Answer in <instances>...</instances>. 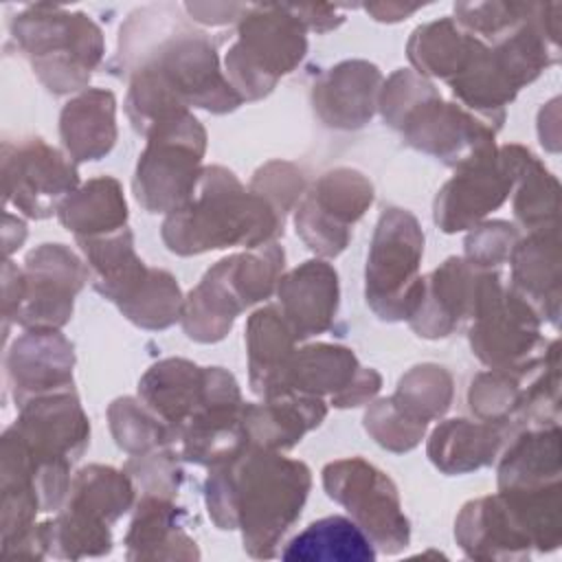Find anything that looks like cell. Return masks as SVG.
<instances>
[{
    "label": "cell",
    "mask_w": 562,
    "mask_h": 562,
    "mask_svg": "<svg viewBox=\"0 0 562 562\" xmlns=\"http://www.w3.org/2000/svg\"><path fill=\"white\" fill-rule=\"evenodd\" d=\"M310 485L312 476L303 461L246 446L213 465L206 509L217 529H241L250 558H274L281 538L301 516Z\"/></svg>",
    "instance_id": "6da1fadb"
},
{
    "label": "cell",
    "mask_w": 562,
    "mask_h": 562,
    "mask_svg": "<svg viewBox=\"0 0 562 562\" xmlns=\"http://www.w3.org/2000/svg\"><path fill=\"white\" fill-rule=\"evenodd\" d=\"M279 233L283 215L259 193L246 191L224 167L202 169L189 200L162 224V239L178 255L226 246L259 248Z\"/></svg>",
    "instance_id": "7a4b0ae2"
},
{
    "label": "cell",
    "mask_w": 562,
    "mask_h": 562,
    "mask_svg": "<svg viewBox=\"0 0 562 562\" xmlns=\"http://www.w3.org/2000/svg\"><path fill=\"white\" fill-rule=\"evenodd\" d=\"M132 479L114 468L88 465L70 481L57 518L44 522L48 555L99 558L112 551V525L132 507Z\"/></svg>",
    "instance_id": "3957f363"
},
{
    "label": "cell",
    "mask_w": 562,
    "mask_h": 562,
    "mask_svg": "<svg viewBox=\"0 0 562 562\" xmlns=\"http://www.w3.org/2000/svg\"><path fill=\"white\" fill-rule=\"evenodd\" d=\"M281 268L283 248L277 244L217 261L184 301L182 325L189 338L222 340L244 307L272 294Z\"/></svg>",
    "instance_id": "277c9868"
},
{
    "label": "cell",
    "mask_w": 562,
    "mask_h": 562,
    "mask_svg": "<svg viewBox=\"0 0 562 562\" xmlns=\"http://www.w3.org/2000/svg\"><path fill=\"white\" fill-rule=\"evenodd\" d=\"M424 233L413 213L386 209L373 233L367 257V303L384 321L411 318L422 301L424 279L417 277Z\"/></svg>",
    "instance_id": "5b68a950"
},
{
    "label": "cell",
    "mask_w": 562,
    "mask_h": 562,
    "mask_svg": "<svg viewBox=\"0 0 562 562\" xmlns=\"http://www.w3.org/2000/svg\"><path fill=\"white\" fill-rule=\"evenodd\" d=\"M147 136V147L136 167L134 193L149 213H171L195 189L206 132L187 110L158 123Z\"/></svg>",
    "instance_id": "8992f818"
},
{
    "label": "cell",
    "mask_w": 562,
    "mask_h": 562,
    "mask_svg": "<svg viewBox=\"0 0 562 562\" xmlns=\"http://www.w3.org/2000/svg\"><path fill=\"white\" fill-rule=\"evenodd\" d=\"M323 485L351 520L369 536L373 547L397 555L411 542V525L391 476L360 457L340 459L323 470Z\"/></svg>",
    "instance_id": "52a82bcc"
},
{
    "label": "cell",
    "mask_w": 562,
    "mask_h": 562,
    "mask_svg": "<svg viewBox=\"0 0 562 562\" xmlns=\"http://www.w3.org/2000/svg\"><path fill=\"white\" fill-rule=\"evenodd\" d=\"M90 270L64 244H44L15 270V296L4 301V316L29 331H55L72 314V299Z\"/></svg>",
    "instance_id": "ba28073f"
},
{
    "label": "cell",
    "mask_w": 562,
    "mask_h": 562,
    "mask_svg": "<svg viewBox=\"0 0 562 562\" xmlns=\"http://www.w3.org/2000/svg\"><path fill=\"white\" fill-rule=\"evenodd\" d=\"M18 37L40 79L57 94L83 88L103 55L101 33L83 15L22 20Z\"/></svg>",
    "instance_id": "9c48e42d"
},
{
    "label": "cell",
    "mask_w": 562,
    "mask_h": 562,
    "mask_svg": "<svg viewBox=\"0 0 562 562\" xmlns=\"http://www.w3.org/2000/svg\"><path fill=\"white\" fill-rule=\"evenodd\" d=\"M533 154L520 145H505L459 169L435 200V222L446 233L472 228L498 209L518 182Z\"/></svg>",
    "instance_id": "30bf717a"
},
{
    "label": "cell",
    "mask_w": 562,
    "mask_h": 562,
    "mask_svg": "<svg viewBox=\"0 0 562 562\" xmlns=\"http://www.w3.org/2000/svg\"><path fill=\"white\" fill-rule=\"evenodd\" d=\"M472 351L492 369L531 358L540 347V316L512 288H501L496 272H483L472 314Z\"/></svg>",
    "instance_id": "8fae6325"
},
{
    "label": "cell",
    "mask_w": 562,
    "mask_h": 562,
    "mask_svg": "<svg viewBox=\"0 0 562 562\" xmlns=\"http://www.w3.org/2000/svg\"><path fill=\"white\" fill-rule=\"evenodd\" d=\"M305 55L299 18H250L239 31V42L226 57L228 77L241 99L268 94L277 79L290 72Z\"/></svg>",
    "instance_id": "7c38bea8"
},
{
    "label": "cell",
    "mask_w": 562,
    "mask_h": 562,
    "mask_svg": "<svg viewBox=\"0 0 562 562\" xmlns=\"http://www.w3.org/2000/svg\"><path fill=\"white\" fill-rule=\"evenodd\" d=\"M373 202L371 182L353 169L323 173L296 209V233L314 252L336 257L349 241V226Z\"/></svg>",
    "instance_id": "4fadbf2b"
},
{
    "label": "cell",
    "mask_w": 562,
    "mask_h": 562,
    "mask_svg": "<svg viewBox=\"0 0 562 562\" xmlns=\"http://www.w3.org/2000/svg\"><path fill=\"white\" fill-rule=\"evenodd\" d=\"M397 130H402L408 145L432 154L457 169H463L496 149L494 130L487 121L461 105L443 103L437 90L417 103Z\"/></svg>",
    "instance_id": "5bb4252c"
},
{
    "label": "cell",
    "mask_w": 562,
    "mask_h": 562,
    "mask_svg": "<svg viewBox=\"0 0 562 562\" xmlns=\"http://www.w3.org/2000/svg\"><path fill=\"white\" fill-rule=\"evenodd\" d=\"M4 200L29 217H48L75 191L79 176L70 160L42 138L2 151Z\"/></svg>",
    "instance_id": "9a60e30c"
},
{
    "label": "cell",
    "mask_w": 562,
    "mask_h": 562,
    "mask_svg": "<svg viewBox=\"0 0 562 562\" xmlns=\"http://www.w3.org/2000/svg\"><path fill=\"white\" fill-rule=\"evenodd\" d=\"M9 432L29 454L37 476L42 465L77 459L88 446L90 424L70 389L22 404V415Z\"/></svg>",
    "instance_id": "2e32d148"
},
{
    "label": "cell",
    "mask_w": 562,
    "mask_h": 562,
    "mask_svg": "<svg viewBox=\"0 0 562 562\" xmlns=\"http://www.w3.org/2000/svg\"><path fill=\"white\" fill-rule=\"evenodd\" d=\"M380 384V373L373 369H362L351 349L325 342L294 351L285 378V391H296L321 400L327 395L338 408L369 402L378 393Z\"/></svg>",
    "instance_id": "e0dca14e"
},
{
    "label": "cell",
    "mask_w": 562,
    "mask_h": 562,
    "mask_svg": "<svg viewBox=\"0 0 562 562\" xmlns=\"http://www.w3.org/2000/svg\"><path fill=\"white\" fill-rule=\"evenodd\" d=\"M454 538L472 560H527L533 551L529 536L501 494L463 505Z\"/></svg>",
    "instance_id": "ac0fdd59"
},
{
    "label": "cell",
    "mask_w": 562,
    "mask_h": 562,
    "mask_svg": "<svg viewBox=\"0 0 562 562\" xmlns=\"http://www.w3.org/2000/svg\"><path fill=\"white\" fill-rule=\"evenodd\" d=\"M483 272L465 259H448L424 279L422 301L408 318L411 327L426 338L448 336L463 318H472Z\"/></svg>",
    "instance_id": "d6986e66"
},
{
    "label": "cell",
    "mask_w": 562,
    "mask_h": 562,
    "mask_svg": "<svg viewBox=\"0 0 562 562\" xmlns=\"http://www.w3.org/2000/svg\"><path fill=\"white\" fill-rule=\"evenodd\" d=\"M7 367L20 406L48 393L70 391L72 345L57 329L26 331L9 351Z\"/></svg>",
    "instance_id": "ffe728a7"
},
{
    "label": "cell",
    "mask_w": 562,
    "mask_h": 562,
    "mask_svg": "<svg viewBox=\"0 0 562 562\" xmlns=\"http://www.w3.org/2000/svg\"><path fill=\"white\" fill-rule=\"evenodd\" d=\"M281 314L296 338L329 329L338 310V274L325 261H305L279 279Z\"/></svg>",
    "instance_id": "44dd1931"
},
{
    "label": "cell",
    "mask_w": 562,
    "mask_h": 562,
    "mask_svg": "<svg viewBox=\"0 0 562 562\" xmlns=\"http://www.w3.org/2000/svg\"><path fill=\"white\" fill-rule=\"evenodd\" d=\"M512 290L531 305L538 316L558 323L560 314V239L558 226L531 231L516 241L512 255Z\"/></svg>",
    "instance_id": "7402d4cb"
},
{
    "label": "cell",
    "mask_w": 562,
    "mask_h": 562,
    "mask_svg": "<svg viewBox=\"0 0 562 562\" xmlns=\"http://www.w3.org/2000/svg\"><path fill=\"white\" fill-rule=\"evenodd\" d=\"M378 86L380 72L373 64H338L314 83V110L329 127L358 130L373 116Z\"/></svg>",
    "instance_id": "603a6c76"
},
{
    "label": "cell",
    "mask_w": 562,
    "mask_h": 562,
    "mask_svg": "<svg viewBox=\"0 0 562 562\" xmlns=\"http://www.w3.org/2000/svg\"><path fill=\"white\" fill-rule=\"evenodd\" d=\"M182 520L184 512L171 498L145 494L125 536L127 560H198V544Z\"/></svg>",
    "instance_id": "cb8c5ba5"
},
{
    "label": "cell",
    "mask_w": 562,
    "mask_h": 562,
    "mask_svg": "<svg viewBox=\"0 0 562 562\" xmlns=\"http://www.w3.org/2000/svg\"><path fill=\"white\" fill-rule=\"evenodd\" d=\"M327 415L321 397L285 391L266 397L263 404H244V424L248 441L263 450H285L301 441Z\"/></svg>",
    "instance_id": "d4e9b609"
},
{
    "label": "cell",
    "mask_w": 562,
    "mask_h": 562,
    "mask_svg": "<svg viewBox=\"0 0 562 562\" xmlns=\"http://www.w3.org/2000/svg\"><path fill=\"white\" fill-rule=\"evenodd\" d=\"M206 393V369L182 358H169L154 364L138 382V395L165 424L178 430L202 406Z\"/></svg>",
    "instance_id": "484cf974"
},
{
    "label": "cell",
    "mask_w": 562,
    "mask_h": 562,
    "mask_svg": "<svg viewBox=\"0 0 562 562\" xmlns=\"http://www.w3.org/2000/svg\"><path fill=\"white\" fill-rule=\"evenodd\" d=\"M294 340L290 325L281 310H257L246 325L250 386L261 397H274L285 391L288 367L294 356Z\"/></svg>",
    "instance_id": "4316f807"
},
{
    "label": "cell",
    "mask_w": 562,
    "mask_h": 562,
    "mask_svg": "<svg viewBox=\"0 0 562 562\" xmlns=\"http://www.w3.org/2000/svg\"><path fill=\"white\" fill-rule=\"evenodd\" d=\"M81 250L88 259L92 285L99 294L123 305L147 279L149 268L136 257L132 233L125 228L79 239Z\"/></svg>",
    "instance_id": "83f0119b"
},
{
    "label": "cell",
    "mask_w": 562,
    "mask_h": 562,
    "mask_svg": "<svg viewBox=\"0 0 562 562\" xmlns=\"http://www.w3.org/2000/svg\"><path fill=\"white\" fill-rule=\"evenodd\" d=\"M116 101L110 90H88L66 103L59 119L61 140L75 160H99L116 140Z\"/></svg>",
    "instance_id": "f1b7e54d"
},
{
    "label": "cell",
    "mask_w": 562,
    "mask_h": 562,
    "mask_svg": "<svg viewBox=\"0 0 562 562\" xmlns=\"http://www.w3.org/2000/svg\"><path fill=\"white\" fill-rule=\"evenodd\" d=\"M560 428L536 426L518 435L498 465V492L533 490L560 481Z\"/></svg>",
    "instance_id": "f546056e"
},
{
    "label": "cell",
    "mask_w": 562,
    "mask_h": 562,
    "mask_svg": "<svg viewBox=\"0 0 562 562\" xmlns=\"http://www.w3.org/2000/svg\"><path fill=\"white\" fill-rule=\"evenodd\" d=\"M505 428L490 422L448 419L428 441L430 461L446 474H463L494 461Z\"/></svg>",
    "instance_id": "4dcf8cb0"
},
{
    "label": "cell",
    "mask_w": 562,
    "mask_h": 562,
    "mask_svg": "<svg viewBox=\"0 0 562 562\" xmlns=\"http://www.w3.org/2000/svg\"><path fill=\"white\" fill-rule=\"evenodd\" d=\"M281 558L290 562H373L375 547L351 518L325 516L296 533L281 551Z\"/></svg>",
    "instance_id": "1f68e13d"
},
{
    "label": "cell",
    "mask_w": 562,
    "mask_h": 562,
    "mask_svg": "<svg viewBox=\"0 0 562 562\" xmlns=\"http://www.w3.org/2000/svg\"><path fill=\"white\" fill-rule=\"evenodd\" d=\"M57 213L61 224L72 231L77 239H86L125 228L127 204L121 184L105 176L72 191Z\"/></svg>",
    "instance_id": "d6a6232c"
},
{
    "label": "cell",
    "mask_w": 562,
    "mask_h": 562,
    "mask_svg": "<svg viewBox=\"0 0 562 562\" xmlns=\"http://www.w3.org/2000/svg\"><path fill=\"white\" fill-rule=\"evenodd\" d=\"M472 46L474 42L461 33H454L450 22H439L415 31L408 46V57L419 72L452 81L463 70Z\"/></svg>",
    "instance_id": "836d02e7"
},
{
    "label": "cell",
    "mask_w": 562,
    "mask_h": 562,
    "mask_svg": "<svg viewBox=\"0 0 562 562\" xmlns=\"http://www.w3.org/2000/svg\"><path fill=\"white\" fill-rule=\"evenodd\" d=\"M108 415L116 443L134 457L147 454L176 441L171 426L165 424L149 406H140V402L132 397L116 400Z\"/></svg>",
    "instance_id": "e575fe53"
},
{
    "label": "cell",
    "mask_w": 562,
    "mask_h": 562,
    "mask_svg": "<svg viewBox=\"0 0 562 562\" xmlns=\"http://www.w3.org/2000/svg\"><path fill=\"white\" fill-rule=\"evenodd\" d=\"M391 400L413 419L428 424L448 411L452 400V378L437 364L413 367L400 380L397 393Z\"/></svg>",
    "instance_id": "d590c367"
},
{
    "label": "cell",
    "mask_w": 562,
    "mask_h": 562,
    "mask_svg": "<svg viewBox=\"0 0 562 562\" xmlns=\"http://www.w3.org/2000/svg\"><path fill=\"white\" fill-rule=\"evenodd\" d=\"M119 307L138 327L165 329L182 316L184 301L176 279L169 272L149 268L147 279L136 290V294Z\"/></svg>",
    "instance_id": "8d00e7d4"
},
{
    "label": "cell",
    "mask_w": 562,
    "mask_h": 562,
    "mask_svg": "<svg viewBox=\"0 0 562 562\" xmlns=\"http://www.w3.org/2000/svg\"><path fill=\"white\" fill-rule=\"evenodd\" d=\"M518 182L520 187L514 198L516 220L529 231L555 226L560 209V184L536 156Z\"/></svg>",
    "instance_id": "74e56055"
},
{
    "label": "cell",
    "mask_w": 562,
    "mask_h": 562,
    "mask_svg": "<svg viewBox=\"0 0 562 562\" xmlns=\"http://www.w3.org/2000/svg\"><path fill=\"white\" fill-rule=\"evenodd\" d=\"M424 422L406 415L391 397L375 402L364 415V428L386 450L406 452L413 450L426 432Z\"/></svg>",
    "instance_id": "f35d334b"
},
{
    "label": "cell",
    "mask_w": 562,
    "mask_h": 562,
    "mask_svg": "<svg viewBox=\"0 0 562 562\" xmlns=\"http://www.w3.org/2000/svg\"><path fill=\"white\" fill-rule=\"evenodd\" d=\"M173 457L178 454L158 448L147 454H138L130 459L125 470L130 479L145 490V494L171 498L178 492L182 481V470L178 468V461Z\"/></svg>",
    "instance_id": "ab89813d"
},
{
    "label": "cell",
    "mask_w": 562,
    "mask_h": 562,
    "mask_svg": "<svg viewBox=\"0 0 562 562\" xmlns=\"http://www.w3.org/2000/svg\"><path fill=\"white\" fill-rule=\"evenodd\" d=\"M516 241H518V235L514 226H509L507 222L481 224L465 239L468 263L479 270L494 268L505 259H509Z\"/></svg>",
    "instance_id": "60d3db41"
},
{
    "label": "cell",
    "mask_w": 562,
    "mask_h": 562,
    "mask_svg": "<svg viewBox=\"0 0 562 562\" xmlns=\"http://www.w3.org/2000/svg\"><path fill=\"white\" fill-rule=\"evenodd\" d=\"M252 191L266 198L283 215L301 195L303 176L288 162H270L255 176Z\"/></svg>",
    "instance_id": "b9f144b4"
}]
</instances>
